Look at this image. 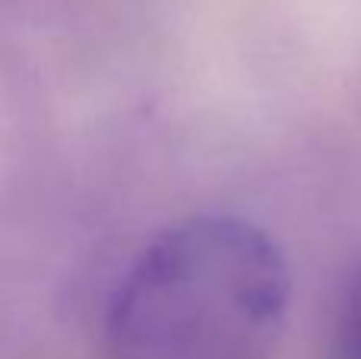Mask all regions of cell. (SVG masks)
<instances>
[{
  "instance_id": "1",
  "label": "cell",
  "mask_w": 361,
  "mask_h": 359,
  "mask_svg": "<svg viewBox=\"0 0 361 359\" xmlns=\"http://www.w3.org/2000/svg\"><path fill=\"white\" fill-rule=\"evenodd\" d=\"M292 273L260 226L228 213L146 242L105 309V359H276Z\"/></svg>"
},
{
  "instance_id": "2",
  "label": "cell",
  "mask_w": 361,
  "mask_h": 359,
  "mask_svg": "<svg viewBox=\"0 0 361 359\" xmlns=\"http://www.w3.org/2000/svg\"><path fill=\"white\" fill-rule=\"evenodd\" d=\"M320 359H361V264L345 273L336 290Z\"/></svg>"
}]
</instances>
